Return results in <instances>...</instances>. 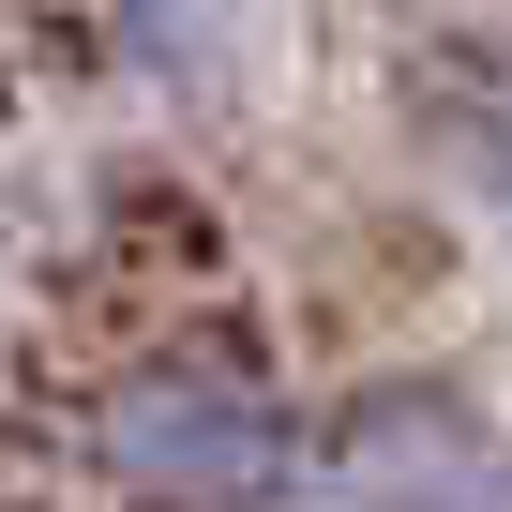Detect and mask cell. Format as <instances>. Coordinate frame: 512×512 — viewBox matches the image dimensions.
<instances>
[{
    "instance_id": "1",
    "label": "cell",
    "mask_w": 512,
    "mask_h": 512,
    "mask_svg": "<svg viewBox=\"0 0 512 512\" xmlns=\"http://www.w3.org/2000/svg\"><path fill=\"white\" fill-rule=\"evenodd\" d=\"M91 452H106L151 512H256V497H287L302 422L256 392V377H226V362H136V377L106 392Z\"/></svg>"
},
{
    "instance_id": "2",
    "label": "cell",
    "mask_w": 512,
    "mask_h": 512,
    "mask_svg": "<svg viewBox=\"0 0 512 512\" xmlns=\"http://www.w3.org/2000/svg\"><path fill=\"white\" fill-rule=\"evenodd\" d=\"M121 16H151V31H181V16H196V0H121Z\"/></svg>"
}]
</instances>
